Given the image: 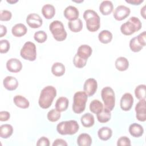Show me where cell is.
I'll return each instance as SVG.
<instances>
[{"mask_svg": "<svg viewBox=\"0 0 146 146\" xmlns=\"http://www.w3.org/2000/svg\"><path fill=\"white\" fill-rule=\"evenodd\" d=\"M56 95V90L52 86L44 87L40 92L38 104L43 109L48 108Z\"/></svg>", "mask_w": 146, "mask_h": 146, "instance_id": "obj_1", "label": "cell"}, {"mask_svg": "<svg viewBox=\"0 0 146 146\" xmlns=\"http://www.w3.org/2000/svg\"><path fill=\"white\" fill-rule=\"evenodd\" d=\"M83 18L86 22V27L88 31L95 32L100 26V18L98 13L93 10L88 9L83 13Z\"/></svg>", "mask_w": 146, "mask_h": 146, "instance_id": "obj_2", "label": "cell"}, {"mask_svg": "<svg viewBox=\"0 0 146 146\" xmlns=\"http://www.w3.org/2000/svg\"><path fill=\"white\" fill-rule=\"evenodd\" d=\"M142 24L140 20L136 17H131L120 26L121 33L125 35H131L140 30Z\"/></svg>", "mask_w": 146, "mask_h": 146, "instance_id": "obj_3", "label": "cell"}, {"mask_svg": "<svg viewBox=\"0 0 146 146\" xmlns=\"http://www.w3.org/2000/svg\"><path fill=\"white\" fill-rule=\"evenodd\" d=\"M79 125L74 120L61 121L56 125L58 132L62 135H74L79 130Z\"/></svg>", "mask_w": 146, "mask_h": 146, "instance_id": "obj_4", "label": "cell"}, {"mask_svg": "<svg viewBox=\"0 0 146 146\" xmlns=\"http://www.w3.org/2000/svg\"><path fill=\"white\" fill-rule=\"evenodd\" d=\"M87 99L88 96L84 91H78L75 93L72 108L75 113H80L84 111Z\"/></svg>", "mask_w": 146, "mask_h": 146, "instance_id": "obj_5", "label": "cell"}, {"mask_svg": "<svg viewBox=\"0 0 146 146\" xmlns=\"http://www.w3.org/2000/svg\"><path fill=\"white\" fill-rule=\"evenodd\" d=\"M49 30L54 38L57 41H63L67 38V32L61 21L58 20L52 21L49 25Z\"/></svg>", "mask_w": 146, "mask_h": 146, "instance_id": "obj_6", "label": "cell"}, {"mask_svg": "<svg viewBox=\"0 0 146 146\" xmlns=\"http://www.w3.org/2000/svg\"><path fill=\"white\" fill-rule=\"evenodd\" d=\"M101 96L104 107L112 111L115 105V94L113 89L108 86L104 87L101 91Z\"/></svg>", "mask_w": 146, "mask_h": 146, "instance_id": "obj_7", "label": "cell"}, {"mask_svg": "<svg viewBox=\"0 0 146 146\" xmlns=\"http://www.w3.org/2000/svg\"><path fill=\"white\" fill-rule=\"evenodd\" d=\"M22 58L29 61H34L36 58V49L35 44L31 42H26L20 51Z\"/></svg>", "mask_w": 146, "mask_h": 146, "instance_id": "obj_8", "label": "cell"}, {"mask_svg": "<svg viewBox=\"0 0 146 146\" xmlns=\"http://www.w3.org/2000/svg\"><path fill=\"white\" fill-rule=\"evenodd\" d=\"M131 13L130 9L124 5H119L113 13L114 18L117 21H122L129 16Z\"/></svg>", "mask_w": 146, "mask_h": 146, "instance_id": "obj_9", "label": "cell"}, {"mask_svg": "<svg viewBox=\"0 0 146 146\" xmlns=\"http://www.w3.org/2000/svg\"><path fill=\"white\" fill-rule=\"evenodd\" d=\"M98 88V83L96 80L94 78L87 79L83 86L84 92L88 96H92L95 94Z\"/></svg>", "mask_w": 146, "mask_h": 146, "instance_id": "obj_10", "label": "cell"}, {"mask_svg": "<svg viewBox=\"0 0 146 146\" xmlns=\"http://www.w3.org/2000/svg\"><path fill=\"white\" fill-rule=\"evenodd\" d=\"M135 110L136 119L140 121H145L146 120L145 99L139 100L135 106Z\"/></svg>", "mask_w": 146, "mask_h": 146, "instance_id": "obj_11", "label": "cell"}, {"mask_svg": "<svg viewBox=\"0 0 146 146\" xmlns=\"http://www.w3.org/2000/svg\"><path fill=\"white\" fill-rule=\"evenodd\" d=\"M133 104V98L132 95L129 93H125L121 98L120 101V108L125 111H129Z\"/></svg>", "mask_w": 146, "mask_h": 146, "instance_id": "obj_12", "label": "cell"}, {"mask_svg": "<svg viewBox=\"0 0 146 146\" xmlns=\"http://www.w3.org/2000/svg\"><path fill=\"white\" fill-rule=\"evenodd\" d=\"M26 23L33 29H37L42 25L43 20L39 15L36 13L29 14L26 18Z\"/></svg>", "mask_w": 146, "mask_h": 146, "instance_id": "obj_13", "label": "cell"}, {"mask_svg": "<svg viewBox=\"0 0 146 146\" xmlns=\"http://www.w3.org/2000/svg\"><path fill=\"white\" fill-rule=\"evenodd\" d=\"M6 68L11 72H18L22 68V64L19 59L11 58L6 62Z\"/></svg>", "mask_w": 146, "mask_h": 146, "instance_id": "obj_14", "label": "cell"}, {"mask_svg": "<svg viewBox=\"0 0 146 146\" xmlns=\"http://www.w3.org/2000/svg\"><path fill=\"white\" fill-rule=\"evenodd\" d=\"M63 14L67 19L72 21L76 20L79 18V12L76 7L70 5L64 9Z\"/></svg>", "mask_w": 146, "mask_h": 146, "instance_id": "obj_15", "label": "cell"}, {"mask_svg": "<svg viewBox=\"0 0 146 146\" xmlns=\"http://www.w3.org/2000/svg\"><path fill=\"white\" fill-rule=\"evenodd\" d=\"M4 87L9 91H14L18 87V80L14 76H7L3 80Z\"/></svg>", "mask_w": 146, "mask_h": 146, "instance_id": "obj_16", "label": "cell"}, {"mask_svg": "<svg viewBox=\"0 0 146 146\" xmlns=\"http://www.w3.org/2000/svg\"><path fill=\"white\" fill-rule=\"evenodd\" d=\"M92 52V48L89 45L82 44L78 47L76 54L79 57L87 60V59L91 55Z\"/></svg>", "mask_w": 146, "mask_h": 146, "instance_id": "obj_17", "label": "cell"}, {"mask_svg": "<svg viewBox=\"0 0 146 146\" xmlns=\"http://www.w3.org/2000/svg\"><path fill=\"white\" fill-rule=\"evenodd\" d=\"M130 135L134 137H139L144 133V128L139 124L133 123L131 124L128 129Z\"/></svg>", "mask_w": 146, "mask_h": 146, "instance_id": "obj_18", "label": "cell"}, {"mask_svg": "<svg viewBox=\"0 0 146 146\" xmlns=\"http://www.w3.org/2000/svg\"><path fill=\"white\" fill-rule=\"evenodd\" d=\"M113 9V5L110 1H103L99 5V11L104 15L110 14Z\"/></svg>", "mask_w": 146, "mask_h": 146, "instance_id": "obj_19", "label": "cell"}, {"mask_svg": "<svg viewBox=\"0 0 146 146\" xmlns=\"http://www.w3.org/2000/svg\"><path fill=\"white\" fill-rule=\"evenodd\" d=\"M27 31L26 26L23 23H17L11 29L12 34L16 37H21L25 35Z\"/></svg>", "mask_w": 146, "mask_h": 146, "instance_id": "obj_20", "label": "cell"}, {"mask_svg": "<svg viewBox=\"0 0 146 146\" xmlns=\"http://www.w3.org/2000/svg\"><path fill=\"white\" fill-rule=\"evenodd\" d=\"M42 13L46 19H50L52 18L55 15V9L51 4H46L42 8Z\"/></svg>", "mask_w": 146, "mask_h": 146, "instance_id": "obj_21", "label": "cell"}, {"mask_svg": "<svg viewBox=\"0 0 146 146\" xmlns=\"http://www.w3.org/2000/svg\"><path fill=\"white\" fill-rule=\"evenodd\" d=\"M13 101L15 105L21 108H27L30 106V103L29 100L25 97L20 95H17L15 96L14 97Z\"/></svg>", "mask_w": 146, "mask_h": 146, "instance_id": "obj_22", "label": "cell"}, {"mask_svg": "<svg viewBox=\"0 0 146 146\" xmlns=\"http://www.w3.org/2000/svg\"><path fill=\"white\" fill-rule=\"evenodd\" d=\"M98 135L100 140L107 141L111 137L112 135V131L108 127H103L98 130Z\"/></svg>", "mask_w": 146, "mask_h": 146, "instance_id": "obj_23", "label": "cell"}, {"mask_svg": "<svg viewBox=\"0 0 146 146\" xmlns=\"http://www.w3.org/2000/svg\"><path fill=\"white\" fill-rule=\"evenodd\" d=\"M116 69L120 71H124L128 69L129 67V62L128 59L124 56L117 58L115 62Z\"/></svg>", "mask_w": 146, "mask_h": 146, "instance_id": "obj_24", "label": "cell"}, {"mask_svg": "<svg viewBox=\"0 0 146 146\" xmlns=\"http://www.w3.org/2000/svg\"><path fill=\"white\" fill-rule=\"evenodd\" d=\"M68 104L69 101L66 97H59L56 101L55 109L59 112L64 111L67 109L68 107Z\"/></svg>", "mask_w": 146, "mask_h": 146, "instance_id": "obj_25", "label": "cell"}, {"mask_svg": "<svg viewBox=\"0 0 146 146\" xmlns=\"http://www.w3.org/2000/svg\"><path fill=\"white\" fill-rule=\"evenodd\" d=\"M77 144L79 146H90L92 144V138L88 133H81L78 137Z\"/></svg>", "mask_w": 146, "mask_h": 146, "instance_id": "obj_26", "label": "cell"}, {"mask_svg": "<svg viewBox=\"0 0 146 146\" xmlns=\"http://www.w3.org/2000/svg\"><path fill=\"white\" fill-rule=\"evenodd\" d=\"M80 121L83 127L86 128L91 127L95 123L94 116L90 113H86L81 117Z\"/></svg>", "mask_w": 146, "mask_h": 146, "instance_id": "obj_27", "label": "cell"}, {"mask_svg": "<svg viewBox=\"0 0 146 146\" xmlns=\"http://www.w3.org/2000/svg\"><path fill=\"white\" fill-rule=\"evenodd\" d=\"M96 117L99 122L101 123H107L111 119V111L104 107L100 113L96 114Z\"/></svg>", "mask_w": 146, "mask_h": 146, "instance_id": "obj_28", "label": "cell"}, {"mask_svg": "<svg viewBox=\"0 0 146 146\" xmlns=\"http://www.w3.org/2000/svg\"><path fill=\"white\" fill-rule=\"evenodd\" d=\"M13 133V128L9 124H2L0 127V136L3 139L10 137Z\"/></svg>", "mask_w": 146, "mask_h": 146, "instance_id": "obj_29", "label": "cell"}, {"mask_svg": "<svg viewBox=\"0 0 146 146\" xmlns=\"http://www.w3.org/2000/svg\"><path fill=\"white\" fill-rule=\"evenodd\" d=\"M65 66L60 62L54 63L51 67V72L56 76H61L65 72Z\"/></svg>", "mask_w": 146, "mask_h": 146, "instance_id": "obj_30", "label": "cell"}, {"mask_svg": "<svg viewBox=\"0 0 146 146\" xmlns=\"http://www.w3.org/2000/svg\"><path fill=\"white\" fill-rule=\"evenodd\" d=\"M112 34L108 30H104L100 31L98 35V39L99 41L104 44H107L112 39Z\"/></svg>", "mask_w": 146, "mask_h": 146, "instance_id": "obj_31", "label": "cell"}, {"mask_svg": "<svg viewBox=\"0 0 146 146\" xmlns=\"http://www.w3.org/2000/svg\"><path fill=\"white\" fill-rule=\"evenodd\" d=\"M68 26L71 31L78 33L82 30L83 23L80 19L78 18L76 20L69 21L68 22Z\"/></svg>", "mask_w": 146, "mask_h": 146, "instance_id": "obj_32", "label": "cell"}, {"mask_svg": "<svg viewBox=\"0 0 146 146\" xmlns=\"http://www.w3.org/2000/svg\"><path fill=\"white\" fill-rule=\"evenodd\" d=\"M90 110L94 113L98 114L103 109V103L98 99H94L90 104Z\"/></svg>", "mask_w": 146, "mask_h": 146, "instance_id": "obj_33", "label": "cell"}, {"mask_svg": "<svg viewBox=\"0 0 146 146\" xmlns=\"http://www.w3.org/2000/svg\"><path fill=\"white\" fill-rule=\"evenodd\" d=\"M146 86L145 84H140L137 86L135 90V95L139 100L145 99Z\"/></svg>", "mask_w": 146, "mask_h": 146, "instance_id": "obj_34", "label": "cell"}, {"mask_svg": "<svg viewBox=\"0 0 146 146\" xmlns=\"http://www.w3.org/2000/svg\"><path fill=\"white\" fill-rule=\"evenodd\" d=\"M60 112L57 111L56 109H52L49 111L47 115V119L51 122H56L60 117Z\"/></svg>", "mask_w": 146, "mask_h": 146, "instance_id": "obj_35", "label": "cell"}, {"mask_svg": "<svg viewBox=\"0 0 146 146\" xmlns=\"http://www.w3.org/2000/svg\"><path fill=\"white\" fill-rule=\"evenodd\" d=\"M129 46V48L131 50V51L133 52H139L140 50H141V49L143 47L138 42L136 36L132 38L130 40Z\"/></svg>", "mask_w": 146, "mask_h": 146, "instance_id": "obj_36", "label": "cell"}, {"mask_svg": "<svg viewBox=\"0 0 146 146\" xmlns=\"http://www.w3.org/2000/svg\"><path fill=\"white\" fill-rule=\"evenodd\" d=\"M34 39L38 43H44L47 39V35L46 32L43 30H39L34 33Z\"/></svg>", "mask_w": 146, "mask_h": 146, "instance_id": "obj_37", "label": "cell"}, {"mask_svg": "<svg viewBox=\"0 0 146 146\" xmlns=\"http://www.w3.org/2000/svg\"><path fill=\"white\" fill-rule=\"evenodd\" d=\"M87 60L83 59L79 57L76 54L75 55L73 58V63L74 66L77 68H83L84 67L87 63Z\"/></svg>", "mask_w": 146, "mask_h": 146, "instance_id": "obj_38", "label": "cell"}, {"mask_svg": "<svg viewBox=\"0 0 146 146\" xmlns=\"http://www.w3.org/2000/svg\"><path fill=\"white\" fill-rule=\"evenodd\" d=\"M10 47V43L7 39H2L0 40V52L1 54L7 52Z\"/></svg>", "mask_w": 146, "mask_h": 146, "instance_id": "obj_39", "label": "cell"}, {"mask_svg": "<svg viewBox=\"0 0 146 146\" xmlns=\"http://www.w3.org/2000/svg\"><path fill=\"white\" fill-rule=\"evenodd\" d=\"M12 13L9 10H1L0 11V20L1 21H8L11 19Z\"/></svg>", "mask_w": 146, "mask_h": 146, "instance_id": "obj_40", "label": "cell"}, {"mask_svg": "<svg viewBox=\"0 0 146 146\" xmlns=\"http://www.w3.org/2000/svg\"><path fill=\"white\" fill-rule=\"evenodd\" d=\"M117 145L118 146H124L131 145V140L127 136H121L120 137L117 141Z\"/></svg>", "mask_w": 146, "mask_h": 146, "instance_id": "obj_41", "label": "cell"}, {"mask_svg": "<svg viewBox=\"0 0 146 146\" xmlns=\"http://www.w3.org/2000/svg\"><path fill=\"white\" fill-rule=\"evenodd\" d=\"M145 36H146V33H145V31L141 33L140 34H139L136 36V38H137V40L138 42L143 47H144L145 46V44H146Z\"/></svg>", "mask_w": 146, "mask_h": 146, "instance_id": "obj_42", "label": "cell"}, {"mask_svg": "<svg viewBox=\"0 0 146 146\" xmlns=\"http://www.w3.org/2000/svg\"><path fill=\"white\" fill-rule=\"evenodd\" d=\"M36 145L38 146H49L50 141L48 138L42 136L39 138L36 143Z\"/></svg>", "mask_w": 146, "mask_h": 146, "instance_id": "obj_43", "label": "cell"}, {"mask_svg": "<svg viewBox=\"0 0 146 146\" xmlns=\"http://www.w3.org/2000/svg\"><path fill=\"white\" fill-rule=\"evenodd\" d=\"M10 117V114L8 111H2L0 112V120L1 121H7Z\"/></svg>", "mask_w": 146, "mask_h": 146, "instance_id": "obj_44", "label": "cell"}, {"mask_svg": "<svg viewBox=\"0 0 146 146\" xmlns=\"http://www.w3.org/2000/svg\"><path fill=\"white\" fill-rule=\"evenodd\" d=\"M52 145V146H67L68 144L64 140L62 139H57L54 140Z\"/></svg>", "mask_w": 146, "mask_h": 146, "instance_id": "obj_45", "label": "cell"}, {"mask_svg": "<svg viewBox=\"0 0 146 146\" xmlns=\"http://www.w3.org/2000/svg\"><path fill=\"white\" fill-rule=\"evenodd\" d=\"M143 0H125V2L128 3L133 5H139L143 2Z\"/></svg>", "mask_w": 146, "mask_h": 146, "instance_id": "obj_46", "label": "cell"}, {"mask_svg": "<svg viewBox=\"0 0 146 146\" xmlns=\"http://www.w3.org/2000/svg\"><path fill=\"white\" fill-rule=\"evenodd\" d=\"M7 33L6 27L3 25H0V37L2 38Z\"/></svg>", "mask_w": 146, "mask_h": 146, "instance_id": "obj_47", "label": "cell"}, {"mask_svg": "<svg viewBox=\"0 0 146 146\" xmlns=\"http://www.w3.org/2000/svg\"><path fill=\"white\" fill-rule=\"evenodd\" d=\"M140 14L144 19H145V6H144L140 10Z\"/></svg>", "mask_w": 146, "mask_h": 146, "instance_id": "obj_48", "label": "cell"}, {"mask_svg": "<svg viewBox=\"0 0 146 146\" xmlns=\"http://www.w3.org/2000/svg\"><path fill=\"white\" fill-rule=\"evenodd\" d=\"M18 1V0H7L6 2L10 3V4H13V3H17Z\"/></svg>", "mask_w": 146, "mask_h": 146, "instance_id": "obj_49", "label": "cell"}, {"mask_svg": "<svg viewBox=\"0 0 146 146\" xmlns=\"http://www.w3.org/2000/svg\"><path fill=\"white\" fill-rule=\"evenodd\" d=\"M74 2H77V3H79V2H83V1H74Z\"/></svg>", "mask_w": 146, "mask_h": 146, "instance_id": "obj_50", "label": "cell"}]
</instances>
